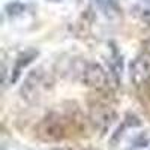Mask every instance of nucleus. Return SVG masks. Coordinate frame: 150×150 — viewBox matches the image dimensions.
<instances>
[{"instance_id":"obj_1","label":"nucleus","mask_w":150,"mask_h":150,"mask_svg":"<svg viewBox=\"0 0 150 150\" xmlns=\"http://www.w3.org/2000/svg\"><path fill=\"white\" fill-rule=\"evenodd\" d=\"M45 89H47L45 74L41 69H35L27 75L26 81H24V84L21 87V95L27 101H35V99L41 98V95Z\"/></svg>"},{"instance_id":"obj_2","label":"nucleus","mask_w":150,"mask_h":150,"mask_svg":"<svg viewBox=\"0 0 150 150\" xmlns=\"http://www.w3.org/2000/svg\"><path fill=\"white\" fill-rule=\"evenodd\" d=\"M66 134V128L62 119L56 114H51L45 117L39 126H38V135L41 137L42 140H47V141H56V140H60L63 138Z\"/></svg>"},{"instance_id":"obj_3","label":"nucleus","mask_w":150,"mask_h":150,"mask_svg":"<svg viewBox=\"0 0 150 150\" xmlns=\"http://www.w3.org/2000/svg\"><path fill=\"white\" fill-rule=\"evenodd\" d=\"M81 80L86 86L96 90H102L108 86V75L107 72L96 63H89L81 72Z\"/></svg>"},{"instance_id":"obj_4","label":"nucleus","mask_w":150,"mask_h":150,"mask_svg":"<svg viewBox=\"0 0 150 150\" xmlns=\"http://www.w3.org/2000/svg\"><path fill=\"white\" fill-rule=\"evenodd\" d=\"M131 80L140 86L150 80V53H143L131 63Z\"/></svg>"},{"instance_id":"obj_5","label":"nucleus","mask_w":150,"mask_h":150,"mask_svg":"<svg viewBox=\"0 0 150 150\" xmlns=\"http://www.w3.org/2000/svg\"><path fill=\"white\" fill-rule=\"evenodd\" d=\"M38 50L35 48H29L26 50V51H23L18 54V57L15 59V65H14V69H12V74H11V83H15L20 77V74L21 71L26 68L27 65H30L32 62L38 57Z\"/></svg>"},{"instance_id":"obj_6","label":"nucleus","mask_w":150,"mask_h":150,"mask_svg":"<svg viewBox=\"0 0 150 150\" xmlns=\"http://www.w3.org/2000/svg\"><path fill=\"white\" fill-rule=\"evenodd\" d=\"M24 9H26V6H23L20 3H11L6 6V11L11 12V11H14L11 15H17V14H21V12H24Z\"/></svg>"},{"instance_id":"obj_7","label":"nucleus","mask_w":150,"mask_h":150,"mask_svg":"<svg viewBox=\"0 0 150 150\" xmlns=\"http://www.w3.org/2000/svg\"><path fill=\"white\" fill-rule=\"evenodd\" d=\"M53 150H68V149H53Z\"/></svg>"},{"instance_id":"obj_8","label":"nucleus","mask_w":150,"mask_h":150,"mask_svg":"<svg viewBox=\"0 0 150 150\" xmlns=\"http://www.w3.org/2000/svg\"><path fill=\"white\" fill-rule=\"evenodd\" d=\"M144 2H147V3H150V0H144Z\"/></svg>"}]
</instances>
